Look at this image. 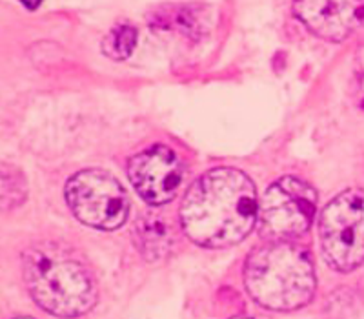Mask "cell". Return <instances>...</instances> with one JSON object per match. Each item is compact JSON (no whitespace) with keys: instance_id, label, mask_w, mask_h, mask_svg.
Wrapping results in <instances>:
<instances>
[{"instance_id":"6da1fadb","label":"cell","mask_w":364,"mask_h":319,"mask_svg":"<svg viewBox=\"0 0 364 319\" xmlns=\"http://www.w3.org/2000/svg\"><path fill=\"white\" fill-rule=\"evenodd\" d=\"M178 216L184 234L195 245H237L252 232L259 216L255 184L235 168L206 172L186 192Z\"/></svg>"},{"instance_id":"7a4b0ae2","label":"cell","mask_w":364,"mask_h":319,"mask_svg":"<svg viewBox=\"0 0 364 319\" xmlns=\"http://www.w3.org/2000/svg\"><path fill=\"white\" fill-rule=\"evenodd\" d=\"M24 281L42 310L60 318L90 312L99 299V286L91 266L73 249L46 243L24 256Z\"/></svg>"},{"instance_id":"3957f363","label":"cell","mask_w":364,"mask_h":319,"mask_svg":"<svg viewBox=\"0 0 364 319\" xmlns=\"http://www.w3.org/2000/svg\"><path fill=\"white\" fill-rule=\"evenodd\" d=\"M245 283L250 296L268 310L302 308L315 294L310 253L288 239H269L246 259Z\"/></svg>"},{"instance_id":"277c9868","label":"cell","mask_w":364,"mask_h":319,"mask_svg":"<svg viewBox=\"0 0 364 319\" xmlns=\"http://www.w3.org/2000/svg\"><path fill=\"white\" fill-rule=\"evenodd\" d=\"M318 234L324 259L337 272L364 263V190H346L321 214Z\"/></svg>"},{"instance_id":"5b68a950","label":"cell","mask_w":364,"mask_h":319,"mask_svg":"<svg viewBox=\"0 0 364 319\" xmlns=\"http://www.w3.org/2000/svg\"><path fill=\"white\" fill-rule=\"evenodd\" d=\"M68 206L80 223L99 230H115L128 219L129 199L115 177L102 170L75 174L64 188Z\"/></svg>"},{"instance_id":"8992f818","label":"cell","mask_w":364,"mask_h":319,"mask_svg":"<svg viewBox=\"0 0 364 319\" xmlns=\"http://www.w3.org/2000/svg\"><path fill=\"white\" fill-rule=\"evenodd\" d=\"M317 208V194L308 182L282 177L266 190L259 206L261 234L268 239H291L306 234Z\"/></svg>"},{"instance_id":"52a82bcc","label":"cell","mask_w":364,"mask_h":319,"mask_svg":"<svg viewBox=\"0 0 364 319\" xmlns=\"http://www.w3.org/2000/svg\"><path fill=\"white\" fill-rule=\"evenodd\" d=\"M128 177L146 203L161 206L177 197L184 181V166L173 150L155 145L129 159Z\"/></svg>"},{"instance_id":"ba28073f","label":"cell","mask_w":364,"mask_h":319,"mask_svg":"<svg viewBox=\"0 0 364 319\" xmlns=\"http://www.w3.org/2000/svg\"><path fill=\"white\" fill-rule=\"evenodd\" d=\"M294 11L311 33L343 42L364 24V0H294Z\"/></svg>"},{"instance_id":"9c48e42d","label":"cell","mask_w":364,"mask_h":319,"mask_svg":"<svg viewBox=\"0 0 364 319\" xmlns=\"http://www.w3.org/2000/svg\"><path fill=\"white\" fill-rule=\"evenodd\" d=\"M136 237H139V246L142 253L148 259H159L171 246L170 226H166L161 216H154V214L146 216L136 224Z\"/></svg>"},{"instance_id":"30bf717a","label":"cell","mask_w":364,"mask_h":319,"mask_svg":"<svg viewBox=\"0 0 364 319\" xmlns=\"http://www.w3.org/2000/svg\"><path fill=\"white\" fill-rule=\"evenodd\" d=\"M28 197L24 174L11 164H0V211L21 206Z\"/></svg>"},{"instance_id":"8fae6325","label":"cell","mask_w":364,"mask_h":319,"mask_svg":"<svg viewBox=\"0 0 364 319\" xmlns=\"http://www.w3.org/2000/svg\"><path fill=\"white\" fill-rule=\"evenodd\" d=\"M136 44V29L129 24L113 28L102 42V51L113 61H126L133 53Z\"/></svg>"},{"instance_id":"7c38bea8","label":"cell","mask_w":364,"mask_h":319,"mask_svg":"<svg viewBox=\"0 0 364 319\" xmlns=\"http://www.w3.org/2000/svg\"><path fill=\"white\" fill-rule=\"evenodd\" d=\"M353 79H355V103L360 110L364 112V48L355 57V71H353Z\"/></svg>"},{"instance_id":"4fadbf2b","label":"cell","mask_w":364,"mask_h":319,"mask_svg":"<svg viewBox=\"0 0 364 319\" xmlns=\"http://www.w3.org/2000/svg\"><path fill=\"white\" fill-rule=\"evenodd\" d=\"M22 4H24V8L28 9H37L38 6L42 4V0H21Z\"/></svg>"}]
</instances>
